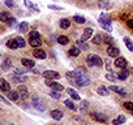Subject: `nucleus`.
<instances>
[{"mask_svg":"<svg viewBox=\"0 0 133 125\" xmlns=\"http://www.w3.org/2000/svg\"><path fill=\"white\" fill-rule=\"evenodd\" d=\"M88 65L89 67H102L103 65V60H102V57L101 56H98V55H94V53H90L89 56H88Z\"/></svg>","mask_w":133,"mask_h":125,"instance_id":"obj_1","label":"nucleus"},{"mask_svg":"<svg viewBox=\"0 0 133 125\" xmlns=\"http://www.w3.org/2000/svg\"><path fill=\"white\" fill-rule=\"evenodd\" d=\"M73 82H75V85H77V86H89V85L91 84V80H90L86 74H82V76L76 77V78L73 80Z\"/></svg>","mask_w":133,"mask_h":125,"instance_id":"obj_2","label":"nucleus"},{"mask_svg":"<svg viewBox=\"0 0 133 125\" xmlns=\"http://www.w3.org/2000/svg\"><path fill=\"white\" fill-rule=\"evenodd\" d=\"M33 107L34 108H37L38 111H41V112H43V111H46V103L39 98V96H34L33 98Z\"/></svg>","mask_w":133,"mask_h":125,"instance_id":"obj_3","label":"nucleus"},{"mask_svg":"<svg viewBox=\"0 0 133 125\" xmlns=\"http://www.w3.org/2000/svg\"><path fill=\"white\" fill-rule=\"evenodd\" d=\"M46 85L48 87H51L52 90H56V91H63L64 90V86L59 82H55L54 80H46Z\"/></svg>","mask_w":133,"mask_h":125,"instance_id":"obj_4","label":"nucleus"},{"mask_svg":"<svg viewBox=\"0 0 133 125\" xmlns=\"http://www.w3.org/2000/svg\"><path fill=\"white\" fill-rule=\"evenodd\" d=\"M43 77L46 80H59L60 78V74L56 71H46L43 73Z\"/></svg>","mask_w":133,"mask_h":125,"instance_id":"obj_5","label":"nucleus"},{"mask_svg":"<svg viewBox=\"0 0 133 125\" xmlns=\"http://www.w3.org/2000/svg\"><path fill=\"white\" fill-rule=\"evenodd\" d=\"M115 67L116 68H119V69H125L127 67H128V63H127V60L124 59V57H116V60H115Z\"/></svg>","mask_w":133,"mask_h":125,"instance_id":"obj_6","label":"nucleus"},{"mask_svg":"<svg viewBox=\"0 0 133 125\" xmlns=\"http://www.w3.org/2000/svg\"><path fill=\"white\" fill-rule=\"evenodd\" d=\"M119 53H120V50L115 46H108L107 48V55L110 57H119Z\"/></svg>","mask_w":133,"mask_h":125,"instance_id":"obj_7","label":"nucleus"},{"mask_svg":"<svg viewBox=\"0 0 133 125\" xmlns=\"http://www.w3.org/2000/svg\"><path fill=\"white\" fill-rule=\"evenodd\" d=\"M108 91H115V93L120 94L121 96L128 95V91H127L125 89H123V87H117V86H110V87H108Z\"/></svg>","mask_w":133,"mask_h":125,"instance_id":"obj_8","label":"nucleus"},{"mask_svg":"<svg viewBox=\"0 0 133 125\" xmlns=\"http://www.w3.org/2000/svg\"><path fill=\"white\" fill-rule=\"evenodd\" d=\"M17 93H18L20 98H22V99H25V98H26V96L29 95L28 87H26L25 85H20V86H18V89H17Z\"/></svg>","mask_w":133,"mask_h":125,"instance_id":"obj_9","label":"nucleus"},{"mask_svg":"<svg viewBox=\"0 0 133 125\" xmlns=\"http://www.w3.org/2000/svg\"><path fill=\"white\" fill-rule=\"evenodd\" d=\"M0 90L5 91V93L11 91V85H9V82H8L7 80H4V78H0Z\"/></svg>","mask_w":133,"mask_h":125,"instance_id":"obj_10","label":"nucleus"},{"mask_svg":"<svg viewBox=\"0 0 133 125\" xmlns=\"http://www.w3.org/2000/svg\"><path fill=\"white\" fill-rule=\"evenodd\" d=\"M33 56H34L35 59L43 60V59H46L47 53H46V51H43V50H34V51H33Z\"/></svg>","mask_w":133,"mask_h":125,"instance_id":"obj_11","label":"nucleus"},{"mask_svg":"<svg viewBox=\"0 0 133 125\" xmlns=\"http://www.w3.org/2000/svg\"><path fill=\"white\" fill-rule=\"evenodd\" d=\"M50 115H51V117H52L54 120H61V119H63V112H61L60 109H52V111L50 112Z\"/></svg>","mask_w":133,"mask_h":125,"instance_id":"obj_12","label":"nucleus"},{"mask_svg":"<svg viewBox=\"0 0 133 125\" xmlns=\"http://www.w3.org/2000/svg\"><path fill=\"white\" fill-rule=\"evenodd\" d=\"M76 46H77L80 50H82V51H88V50H89V44L86 43V40H82V39L76 40Z\"/></svg>","mask_w":133,"mask_h":125,"instance_id":"obj_13","label":"nucleus"},{"mask_svg":"<svg viewBox=\"0 0 133 125\" xmlns=\"http://www.w3.org/2000/svg\"><path fill=\"white\" fill-rule=\"evenodd\" d=\"M91 117H93L94 120L101 121V122H106V121H107V117H106L104 115H102V113H98V112H93V113H91Z\"/></svg>","mask_w":133,"mask_h":125,"instance_id":"obj_14","label":"nucleus"},{"mask_svg":"<svg viewBox=\"0 0 133 125\" xmlns=\"http://www.w3.org/2000/svg\"><path fill=\"white\" fill-rule=\"evenodd\" d=\"M21 63H22V65H24L25 68H29V69L34 68V65H35V63H34L33 60H30V59H22Z\"/></svg>","mask_w":133,"mask_h":125,"instance_id":"obj_15","label":"nucleus"},{"mask_svg":"<svg viewBox=\"0 0 133 125\" xmlns=\"http://www.w3.org/2000/svg\"><path fill=\"white\" fill-rule=\"evenodd\" d=\"M99 25H103V24H111V18L106 15V13H102L101 16H99Z\"/></svg>","mask_w":133,"mask_h":125,"instance_id":"obj_16","label":"nucleus"},{"mask_svg":"<svg viewBox=\"0 0 133 125\" xmlns=\"http://www.w3.org/2000/svg\"><path fill=\"white\" fill-rule=\"evenodd\" d=\"M29 43H30V46H33V47H35V48L42 46L41 38H30V39H29Z\"/></svg>","mask_w":133,"mask_h":125,"instance_id":"obj_17","label":"nucleus"},{"mask_svg":"<svg viewBox=\"0 0 133 125\" xmlns=\"http://www.w3.org/2000/svg\"><path fill=\"white\" fill-rule=\"evenodd\" d=\"M59 25H60L61 29H68L71 26V20L69 18H61L60 22H59Z\"/></svg>","mask_w":133,"mask_h":125,"instance_id":"obj_18","label":"nucleus"},{"mask_svg":"<svg viewBox=\"0 0 133 125\" xmlns=\"http://www.w3.org/2000/svg\"><path fill=\"white\" fill-rule=\"evenodd\" d=\"M91 35H93V29H85L84 30V34H82V37H81V39L82 40H88L89 38H91Z\"/></svg>","mask_w":133,"mask_h":125,"instance_id":"obj_19","label":"nucleus"},{"mask_svg":"<svg viewBox=\"0 0 133 125\" xmlns=\"http://www.w3.org/2000/svg\"><path fill=\"white\" fill-rule=\"evenodd\" d=\"M11 67H12V60H11L9 57H7V59L3 61V64H2V69H3V71H8Z\"/></svg>","mask_w":133,"mask_h":125,"instance_id":"obj_20","label":"nucleus"},{"mask_svg":"<svg viewBox=\"0 0 133 125\" xmlns=\"http://www.w3.org/2000/svg\"><path fill=\"white\" fill-rule=\"evenodd\" d=\"M66 93H68L69 95H71V98L72 99H75V100H80V95L77 94V91L76 90H73V89H66Z\"/></svg>","mask_w":133,"mask_h":125,"instance_id":"obj_21","label":"nucleus"},{"mask_svg":"<svg viewBox=\"0 0 133 125\" xmlns=\"http://www.w3.org/2000/svg\"><path fill=\"white\" fill-rule=\"evenodd\" d=\"M11 18H12V16H11L8 12H2V13H0V21L8 24V21H9Z\"/></svg>","mask_w":133,"mask_h":125,"instance_id":"obj_22","label":"nucleus"},{"mask_svg":"<svg viewBox=\"0 0 133 125\" xmlns=\"http://www.w3.org/2000/svg\"><path fill=\"white\" fill-rule=\"evenodd\" d=\"M127 121V119H125V116H123V115H120L119 117H116L114 121H112V125H121V124H124Z\"/></svg>","mask_w":133,"mask_h":125,"instance_id":"obj_23","label":"nucleus"},{"mask_svg":"<svg viewBox=\"0 0 133 125\" xmlns=\"http://www.w3.org/2000/svg\"><path fill=\"white\" fill-rule=\"evenodd\" d=\"M24 4H25V7H28L29 9H31V11H35V12H39V8H38L37 5H34L31 2H29V0H24Z\"/></svg>","mask_w":133,"mask_h":125,"instance_id":"obj_24","label":"nucleus"},{"mask_svg":"<svg viewBox=\"0 0 133 125\" xmlns=\"http://www.w3.org/2000/svg\"><path fill=\"white\" fill-rule=\"evenodd\" d=\"M59 44H68L69 43V38L68 37H65V35H60V37H57V40H56Z\"/></svg>","mask_w":133,"mask_h":125,"instance_id":"obj_25","label":"nucleus"},{"mask_svg":"<svg viewBox=\"0 0 133 125\" xmlns=\"http://www.w3.org/2000/svg\"><path fill=\"white\" fill-rule=\"evenodd\" d=\"M5 46H7L8 48H11V50H16V48H18V44H17L16 39H11V40H8V42L5 43Z\"/></svg>","mask_w":133,"mask_h":125,"instance_id":"obj_26","label":"nucleus"},{"mask_svg":"<svg viewBox=\"0 0 133 125\" xmlns=\"http://www.w3.org/2000/svg\"><path fill=\"white\" fill-rule=\"evenodd\" d=\"M8 98H9V100H18L20 99V95H18V93H17V90L16 91H8Z\"/></svg>","mask_w":133,"mask_h":125,"instance_id":"obj_27","label":"nucleus"},{"mask_svg":"<svg viewBox=\"0 0 133 125\" xmlns=\"http://www.w3.org/2000/svg\"><path fill=\"white\" fill-rule=\"evenodd\" d=\"M97 93H98L99 95H102V96H107V95H108V89H106L104 86H99V87L97 89Z\"/></svg>","mask_w":133,"mask_h":125,"instance_id":"obj_28","label":"nucleus"},{"mask_svg":"<svg viewBox=\"0 0 133 125\" xmlns=\"http://www.w3.org/2000/svg\"><path fill=\"white\" fill-rule=\"evenodd\" d=\"M15 39H16V42H17V44H18V47H20V48H25L26 42H25V39H24L22 37H16Z\"/></svg>","mask_w":133,"mask_h":125,"instance_id":"obj_29","label":"nucleus"},{"mask_svg":"<svg viewBox=\"0 0 133 125\" xmlns=\"http://www.w3.org/2000/svg\"><path fill=\"white\" fill-rule=\"evenodd\" d=\"M124 43H125L127 48L129 50V52H133V43H132V40H130L128 37H125V38H124Z\"/></svg>","mask_w":133,"mask_h":125,"instance_id":"obj_30","label":"nucleus"},{"mask_svg":"<svg viewBox=\"0 0 133 125\" xmlns=\"http://www.w3.org/2000/svg\"><path fill=\"white\" fill-rule=\"evenodd\" d=\"M64 104H65L66 107H68L69 109H72V111H76V109H77V107L75 106V103H73L71 99H66V100L64 102Z\"/></svg>","mask_w":133,"mask_h":125,"instance_id":"obj_31","label":"nucleus"},{"mask_svg":"<svg viewBox=\"0 0 133 125\" xmlns=\"http://www.w3.org/2000/svg\"><path fill=\"white\" fill-rule=\"evenodd\" d=\"M128 74H129V73H128V72H127V71L124 69L123 72H120V73H117V76H116V78H117V80H121V81H124V80H127V78H128Z\"/></svg>","mask_w":133,"mask_h":125,"instance_id":"obj_32","label":"nucleus"},{"mask_svg":"<svg viewBox=\"0 0 133 125\" xmlns=\"http://www.w3.org/2000/svg\"><path fill=\"white\" fill-rule=\"evenodd\" d=\"M88 108H89V103H88L86 100H81V103H80V111H81L82 113H85Z\"/></svg>","mask_w":133,"mask_h":125,"instance_id":"obj_33","label":"nucleus"},{"mask_svg":"<svg viewBox=\"0 0 133 125\" xmlns=\"http://www.w3.org/2000/svg\"><path fill=\"white\" fill-rule=\"evenodd\" d=\"M73 21L76 22V24H80V25H82V24H85V17H82V16H73Z\"/></svg>","mask_w":133,"mask_h":125,"instance_id":"obj_34","label":"nucleus"},{"mask_svg":"<svg viewBox=\"0 0 133 125\" xmlns=\"http://www.w3.org/2000/svg\"><path fill=\"white\" fill-rule=\"evenodd\" d=\"M18 30H20L21 33L28 31V30H29V24H28V22H21V24L18 25Z\"/></svg>","mask_w":133,"mask_h":125,"instance_id":"obj_35","label":"nucleus"},{"mask_svg":"<svg viewBox=\"0 0 133 125\" xmlns=\"http://www.w3.org/2000/svg\"><path fill=\"white\" fill-rule=\"evenodd\" d=\"M80 52H81V50H80L77 46H76V47H72V48L69 50V55H71V56H78Z\"/></svg>","mask_w":133,"mask_h":125,"instance_id":"obj_36","label":"nucleus"},{"mask_svg":"<svg viewBox=\"0 0 133 125\" xmlns=\"http://www.w3.org/2000/svg\"><path fill=\"white\" fill-rule=\"evenodd\" d=\"M48 94H50V96L54 98V99H60V98H61V94H59V91H56V90H51Z\"/></svg>","mask_w":133,"mask_h":125,"instance_id":"obj_37","label":"nucleus"},{"mask_svg":"<svg viewBox=\"0 0 133 125\" xmlns=\"http://www.w3.org/2000/svg\"><path fill=\"white\" fill-rule=\"evenodd\" d=\"M108 5H110V3L107 2V0H101V2L98 3V7H99V8H102V9L108 8Z\"/></svg>","mask_w":133,"mask_h":125,"instance_id":"obj_38","label":"nucleus"},{"mask_svg":"<svg viewBox=\"0 0 133 125\" xmlns=\"http://www.w3.org/2000/svg\"><path fill=\"white\" fill-rule=\"evenodd\" d=\"M124 108L133 112V102H125V103H124Z\"/></svg>","mask_w":133,"mask_h":125,"instance_id":"obj_39","label":"nucleus"},{"mask_svg":"<svg viewBox=\"0 0 133 125\" xmlns=\"http://www.w3.org/2000/svg\"><path fill=\"white\" fill-rule=\"evenodd\" d=\"M102 39H103L102 35H97V37L93 38V43L94 44H99V43H102Z\"/></svg>","mask_w":133,"mask_h":125,"instance_id":"obj_40","label":"nucleus"},{"mask_svg":"<svg viewBox=\"0 0 133 125\" xmlns=\"http://www.w3.org/2000/svg\"><path fill=\"white\" fill-rule=\"evenodd\" d=\"M106 69H107L110 73H114V71H112V64H111L110 60H106Z\"/></svg>","mask_w":133,"mask_h":125,"instance_id":"obj_41","label":"nucleus"},{"mask_svg":"<svg viewBox=\"0 0 133 125\" xmlns=\"http://www.w3.org/2000/svg\"><path fill=\"white\" fill-rule=\"evenodd\" d=\"M12 80H13V81H16V82H25L28 78H26V77H16V76H13V77H12Z\"/></svg>","mask_w":133,"mask_h":125,"instance_id":"obj_42","label":"nucleus"},{"mask_svg":"<svg viewBox=\"0 0 133 125\" xmlns=\"http://www.w3.org/2000/svg\"><path fill=\"white\" fill-rule=\"evenodd\" d=\"M4 3H5V5L8 8H13L15 7V2H13V0H4Z\"/></svg>","mask_w":133,"mask_h":125,"instance_id":"obj_43","label":"nucleus"},{"mask_svg":"<svg viewBox=\"0 0 133 125\" xmlns=\"http://www.w3.org/2000/svg\"><path fill=\"white\" fill-rule=\"evenodd\" d=\"M101 26H102V27H103V29H104L106 31H108V33H110V31H112L111 24H103V25H101Z\"/></svg>","mask_w":133,"mask_h":125,"instance_id":"obj_44","label":"nucleus"},{"mask_svg":"<svg viewBox=\"0 0 133 125\" xmlns=\"http://www.w3.org/2000/svg\"><path fill=\"white\" fill-rule=\"evenodd\" d=\"M106 78H107L108 81H111V82L116 80V77H115V76H114L112 73H107V74H106Z\"/></svg>","mask_w":133,"mask_h":125,"instance_id":"obj_45","label":"nucleus"},{"mask_svg":"<svg viewBox=\"0 0 133 125\" xmlns=\"http://www.w3.org/2000/svg\"><path fill=\"white\" fill-rule=\"evenodd\" d=\"M50 9H54V11H63V7H59V5H48Z\"/></svg>","mask_w":133,"mask_h":125,"instance_id":"obj_46","label":"nucleus"},{"mask_svg":"<svg viewBox=\"0 0 133 125\" xmlns=\"http://www.w3.org/2000/svg\"><path fill=\"white\" fill-rule=\"evenodd\" d=\"M0 102H3L4 104H7V106H11V102L8 100V99H5L3 95H0Z\"/></svg>","mask_w":133,"mask_h":125,"instance_id":"obj_47","label":"nucleus"},{"mask_svg":"<svg viewBox=\"0 0 133 125\" xmlns=\"http://www.w3.org/2000/svg\"><path fill=\"white\" fill-rule=\"evenodd\" d=\"M29 35H30V38H39V33L35 31V30H34V31H30Z\"/></svg>","mask_w":133,"mask_h":125,"instance_id":"obj_48","label":"nucleus"},{"mask_svg":"<svg viewBox=\"0 0 133 125\" xmlns=\"http://www.w3.org/2000/svg\"><path fill=\"white\" fill-rule=\"evenodd\" d=\"M25 72L24 71H21V69H18V68H15V74L16 76H20V74H24Z\"/></svg>","mask_w":133,"mask_h":125,"instance_id":"obj_49","label":"nucleus"},{"mask_svg":"<svg viewBox=\"0 0 133 125\" xmlns=\"http://www.w3.org/2000/svg\"><path fill=\"white\" fill-rule=\"evenodd\" d=\"M127 25L130 27V29H133V20H128V22H127Z\"/></svg>","mask_w":133,"mask_h":125,"instance_id":"obj_50","label":"nucleus"},{"mask_svg":"<svg viewBox=\"0 0 133 125\" xmlns=\"http://www.w3.org/2000/svg\"><path fill=\"white\" fill-rule=\"evenodd\" d=\"M30 73H33V74H39V72H38L37 69H34V68H31V69H30Z\"/></svg>","mask_w":133,"mask_h":125,"instance_id":"obj_51","label":"nucleus"},{"mask_svg":"<svg viewBox=\"0 0 133 125\" xmlns=\"http://www.w3.org/2000/svg\"><path fill=\"white\" fill-rule=\"evenodd\" d=\"M0 56H2V53H0Z\"/></svg>","mask_w":133,"mask_h":125,"instance_id":"obj_52","label":"nucleus"}]
</instances>
